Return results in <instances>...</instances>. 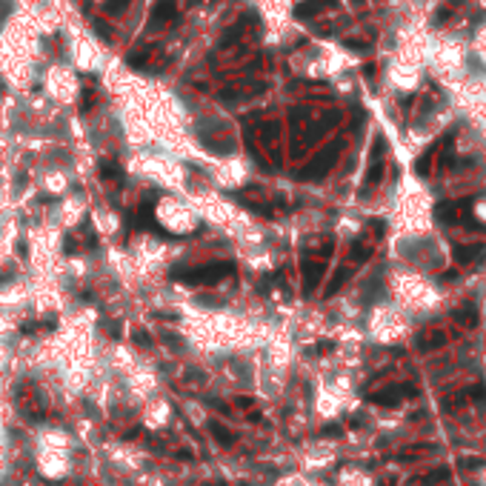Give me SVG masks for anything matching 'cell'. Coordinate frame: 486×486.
Here are the masks:
<instances>
[{"instance_id":"11","label":"cell","mask_w":486,"mask_h":486,"mask_svg":"<svg viewBox=\"0 0 486 486\" xmlns=\"http://www.w3.org/2000/svg\"><path fill=\"white\" fill-rule=\"evenodd\" d=\"M423 486H435L438 481H449V469H435V472L423 475V478H417Z\"/></svg>"},{"instance_id":"18","label":"cell","mask_w":486,"mask_h":486,"mask_svg":"<svg viewBox=\"0 0 486 486\" xmlns=\"http://www.w3.org/2000/svg\"><path fill=\"white\" fill-rule=\"evenodd\" d=\"M324 435H340V426H324Z\"/></svg>"},{"instance_id":"19","label":"cell","mask_w":486,"mask_h":486,"mask_svg":"<svg viewBox=\"0 0 486 486\" xmlns=\"http://www.w3.org/2000/svg\"><path fill=\"white\" fill-rule=\"evenodd\" d=\"M212 486H226V484H212Z\"/></svg>"},{"instance_id":"5","label":"cell","mask_w":486,"mask_h":486,"mask_svg":"<svg viewBox=\"0 0 486 486\" xmlns=\"http://www.w3.org/2000/svg\"><path fill=\"white\" fill-rule=\"evenodd\" d=\"M469 52L478 58V63H481V66H486V20L475 29L472 40H469Z\"/></svg>"},{"instance_id":"16","label":"cell","mask_w":486,"mask_h":486,"mask_svg":"<svg viewBox=\"0 0 486 486\" xmlns=\"http://www.w3.org/2000/svg\"><path fill=\"white\" fill-rule=\"evenodd\" d=\"M469 398H475L478 404H484V401H486V389H484V386H475V389H469Z\"/></svg>"},{"instance_id":"1","label":"cell","mask_w":486,"mask_h":486,"mask_svg":"<svg viewBox=\"0 0 486 486\" xmlns=\"http://www.w3.org/2000/svg\"><path fill=\"white\" fill-rule=\"evenodd\" d=\"M235 275L232 260H218V263H203V266H172L169 278L183 286H215L223 278Z\"/></svg>"},{"instance_id":"2","label":"cell","mask_w":486,"mask_h":486,"mask_svg":"<svg viewBox=\"0 0 486 486\" xmlns=\"http://www.w3.org/2000/svg\"><path fill=\"white\" fill-rule=\"evenodd\" d=\"M332 249H335V243L326 241L324 246H321V252L301 257L303 292H306V295H312V292L318 289V283H321V278H324V272H326V260H329V255H332Z\"/></svg>"},{"instance_id":"14","label":"cell","mask_w":486,"mask_h":486,"mask_svg":"<svg viewBox=\"0 0 486 486\" xmlns=\"http://www.w3.org/2000/svg\"><path fill=\"white\" fill-rule=\"evenodd\" d=\"M100 174H103L106 180H117V177H120L117 166H109V163H103V166H100Z\"/></svg>"},{"instance_id":"17","label":"cell","mask_w":486,"mask_h":486,"mask_svg":"<svg viewBox=\"0 0 486 486\" xmlns=\"http://www.w3.org/2000/svg\"><path fill=\"white\" fill-rule=\"evenodd\" d=\"M155 318H161V321H177V312H155Z\"/></svg>"},{"instance_id":"15","label":"cell","mask_w":486,"mask_h":486,"mask_svg":"<svg viewBox=\"0 0 486 486\" xmlns=\"http://www.w3.org/2000/svg\"><path fill=\"white\" fill-rule=\"evenodd\" d=\"M232 404L238 406V409H252V398H246V395H238Z\"/></svg>"},{"instance_id":"13","label":"cell","mask_w":486,"mask_h":486,"mask_svg":"<svg viewBox=\"0 0 486 486\" xmlns=\"http://www.w3.org/2000/svg\"><path fill=\"white\" fill-rule=\"evenodd\" d=\"M132 340H135L138 346H143V349H152V335L146 332V329H135V332H132Z\"/></svg>"},{"instance_id":"10","label":"cell","mask_w":486,"mask_h":486,"mask_svg":"<svg viewBox=\"0 0 486 486\" xmlns=\"http://www.w3.org/2000/svg\"><path fill=\"white\" fill-rule=\"evenodd\" d=\"M455 321L461 326H475L478 324V312L472 309V303H466L463 309H458V312H455Z\"/></svg>"},{"instance_id":"6","label":"cell","mask_w":486,"mask_h":486,"mask_svg":"<svg viewBox=\"0 0 486 486\" xmlns=\"http://www.w3.org/2000/svg\"><path fill=\"white\" fill-rule=\"evenodd\" d=\"M443 343H446V335L440 329H429L423 335H417V346L420 349H440Z\"/></svg>"},{"instance_id":"8","label":"cell","mask_w":486,"mask_h":486,"mask_svg":"<svg viewBox=\"0 0 486 486\" xmlns=\"http://www.w3.org/2000/svg\"><path fill=\"white\" fill-rule=\"evenodd\" d=\"M209 432H212V435L218 438L220 446H232V443L238 440V435H235L232 429H226L223 423H218V420H209Z\"/></svg>"},{"instance_id":"3","label":"cell","mask_w":486,"mask_h":486,"mask_svg":"<svg viewBox=\"0 0 486 486\" xmlns=\"http://www.w3.org/2000/svg\"><path fill=\"white\" fill-rule=\"evenodd\" d=\"M335 158H337V146H329V149L321 152L309 166H303L301 172H298V177H303V180H318V177H324V174L332 169Z\"/></svg>"},{"instance_id":"9","label":"cell","mask_w":486,"mask_h":486,"mask_svg":"<svg viewBox=\"0 0 486 486\" xmlns=\"http://www.w3.org/2000/svg\"><path fill=\"white\" fill-rule=\"evenodd\" d=\"M349 275H352V269H349V266H340V269H337V272H335V278H332L329 283H326L324 298H332V295H335V292H337V289H340V286H343V283L349 280Z\"/></svg>"},{"instance_id":"4","label":"cell","mask_w":486,"mask_h":486,"mask_svg":"<svg viewBox=\"0 0 486 486\" xmlns=\"http://www.w3.org/2000/svg\"><path fill=\"white\" fill-rule=\"evenodd\" d=\"M404 395H415V386H386V389H381V392H372L369 395V404L375 406H398L401 401H404Z\"/></svg>"},{"instance_id":"7","label":"cell","mask_w":486,"mask_h":486,"mask_svg":"<svg viewBox=\"0 0 486 486\" xmlns=\"http://www.w3.org/2000/svg\"><path fill=\"white\" fill-rule=\"evenodd\" d=\"M481 255H484V243H475V246H455V257H458V263L481 260Z\"/></svg>"},{"instance_id":"12","label":"cell","mask_w":486,"mask_h":486,"mask_svg":"<svg viewBox=\"0 0 486 486\" xmlns=\"http://www.w3.org/2000/svg\"><path fill=\"white\" fill-rule=\"evenodd\" d=\"M369 252L372 249L366 243H355V246H352V263H363V260L369 257Z\"/></svg>"}]
</instances>
